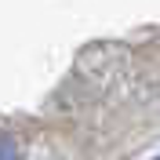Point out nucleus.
<instances>
[{"instance_id":"1","label":"nucleus","mask_w":160,"mask_h":160,"mask_svg":"<svg viewBox=\"0 0 160 160\" xmlns=\"http://www.w3.org/2000/svg\"><path fill=\"white\" fill-rule=\"evenodd\" d=\"M8 153H15V149H11L8 142H4V146H0V157H8Z\"/></svg>"}]
</instances>
